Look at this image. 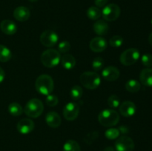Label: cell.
Wrapping results in <instances>:
<instances>
[{"label": "cell", "instance_id": "obj_28", "mask_svg": "<svg viewBox=\"0 0 152 151\" xmlns=\"http://www.w3.org/2000/svg\"><path fill=\"white\" fill-rule=\"evenodd\" d=\"M124 40L121 36L115 35L111 37L109 40V44L112 47H120L123 45Z\"/></svg>", "mask_w": 152, "mask_h": 151}, {"label": "cell", "instance_id": "obj_23", "mask_svg": "<svg viewBox=\"0 0 152 151\" xmlns=\"http://www.w3.org/2000/svg\"><path fill=\"white\" fill-rule=\"evenodd\" d=\"M11 56L12 53L10 49L3 44H0V62H8L11 59Z\"/></svg>", "mask_w": 152, "mask_h": 151}, {"label": "cell", "instance_id": "obj_26", "mask_svg": "<svg viewBox=\"0 0 152 151\" xmlns=\"http://www.w3.org/2000/svg\"><path fill=\"white\" fill-rule=\"evenodd\" d=\"M83 88L80 85H74L70 91V96L74 101L80 100L83 96Z\"/></svg>", "mask_w": 152, "mask_h": 151}, {"label": "cell", "instance_id": "obj_31", "mask_svg": "<svg viewBox=\"0 0 152 151\" xmlns=\"http://www.w3.org/2000/svg\"><path fill=\"white\" fill-rule=\"evenodd\" d=\"M70 49H71V44L68 41H65V40L62 41L58 44V51L59 52V53L65 54L67 52L69 51Z\"/></svg>", "mask_w": 152, "mask_h": 151}, {"label": "cell", "instance_id": "obj_30", "mask_svg": "<svg viewBox=\"0 0 152 151\" xmlns=\"http://www.w3.org/2000/svg\"><path fill=\"white\" fill-rule=\"evenodd\" d=\"M104 66V60L101 57H96L92 62V68L94 71L101 70Z\"/></svg>", "mask_w": 152, "mask_h": 151}, {"label": "cell", "instance_id": "obj_36", "mask_svg": "<svg viewBox=\"0 0 152 151\" xmlns=\"http://www.w3.org/2000/svg\"><path fill=\"white\" fill-rule=\"evenodd\" d=\"M103 151H116L115 149H114V148L112 147H105V149H104Z\"/></svg>", "mask_w": 152, "mask_h": 151}, {"label": "cell", "instance_id": "obj_11", "mask_svg": "<svg viewBox=\"0 0 152 151\" xmlns=\"http://www.w3.org/2000/svg\"><path fill=\"white\" fill-rule=\"evenodd\" d=\"M35 124L34 122L28 118H25L21 119L16 125V129L18 132L22 135H27L31 133L34 130Z\"/></svg>", "mask_w": 152, "mask_h": 151}, {"label": "cell", "instance_id": "obj_12", "mask_svg": "<svg viewBox=\"0 0 152 151\" xmlns=\"http://www.w3.org/2000/svg\"><path fill=\"white\" fill-rule=\"evenodd\" d=\"M119 110L122 115L126 118H129L136 113L137 107L134 102L131 101H126L120 104L119 106Z\"/></svg>", "mask_w": 152, "mask_h": 151}, {"label": "cell", "instance_id": "obj_38", "mask_svg": "<svg viewBox=\"0 0 152 151\" xmlns=\"http://www.w3.org/2000/svg\"><path fill=\"white\" fill-rule=\"evenodd\" d=\"M29 1H31V2H36V1H37L38 0H28Z\"/></svg>", "mask_w": 152, "mask_h": 151}, {"label": "cell", "instance_id": "obj_25", "mask_svg": "<svg viewBox=\"0 0 152 151\" xmlns=\"http://www.w3.org/2000/svg\"><path fill=\"white\" fill-rule=\"evenodd\" d=\"M63 151H81L80 144L74 140H68L63 145Z\"/></svg>", "mask_w": 152, "mask_h": 151}, {"label": "cell", "instance_id": "obj_15", "mask_svg": "<svg viewBox=\"0 0 152 151\" xmlns=\"http://www.w3.org/2000/svg\"><path fill=\"white\" fill-rule=\"evenodd\" d=\"M45 121L48 125L51 128H57L61 125L62 118L55 111H49L45 115Z\"/></svg>", "mask_w": 152, "mask_h": 151}, {"label": "cell", "instance_id": "obj_4", "mask_svg": "<svg viewBox=\"0 0 152 151\" xmlns=\"http://www.w3.org/2000/svg\"><path fill=\"white\" fill-rule=\"evenodd\" d=\"M23 110L27 116L30 118H37L43 113L44 105L41 100L34 98V99H30L27 102Z\"/></svg>", "mask_w": 152, "mask_h": 151}, {"label": "cell", "instance_id": "obj_29", "mask_svg": "<svg viewBox=\"0 0 152 151\" xmlns=\"http://www.w3.org/2000/svg\"><path fill=\"white\" fill-rule=\"evenodd\" d=\"M108 105L111 108H117L120 105V99L117 95H111L108 99Z\"/></svg>", "mask_w": 152, "mask_h": 151}, {"label": "cell", "instance_id": "obj_17", "mask_svg": "<svg viewBox=\"0 0 152 151\" xmlns=\"http://www.w3.org/2000/svg\"><path fill=\"white\" fill-rule=\"evenodd\" d=\"M13 16L19 22H26L31 16V12L28 7L25 6H19L13 11Z\"/></svg>", "mask_w": 152, "mask_h": 151}, {"label": "cell", "instance_id": "obj_34", "mask_svg": "<svg viewBox=\"0 0 152 151\" xmlns=\"http://www.w3.org/2000/svg\"><path fill=\"white\" fill-rule=\"evenodd\" d=\"M108 0H94V4L97 7H103L108 3Z\"/></svg>", "mask_w": 152, "mask_h": 151}, {"label": "cell", "instance_id": "obj_18", "mask_svg": "<svg viewBox=\"0 0 152 151\" xmlns=\"http://www.w3.org/2000/svg\"><path fill=\"white\" fill-rule=\"evenodd\" d=\"M93 30L95 33L101 36H105L108 33L109 30V26L105 21L98 19L93 25Z\"/></svg>", "mask_w": 152, "mask_h": 151}, {"label": "cell", "instance_id": "obj_22", "mask_svg": "<svg viewBox=\"0 0 152 151\" xmlns=\"http://www.w3.org/2000/svg\"><path fill=\"white\" fill-rule=\"evenodd\" d=\"M7 109H8L9 113L13 115V116H19L24 112L22 106L19 103H16V102L10 103L8 105V108Z\"/></svg>", "mask_w": 152, "mask_h": 151}, {"label": "cell", "instance_id": "obj_13", "mask_svg": "<svg viewBox=\"0 0 152 151\" xmlns=\"http://www.w3.org/2000/svg\"><path fill=\"white\" fill-rule=\"evenodd\" d=\"M90 49L95 53H101L104 51L108 47V42L104 38L101 36L93 38L89 44Z\"/></svg>", "mask_w": 152, "mask_h": 151}, {"label": "cell", "instance_id": "obj_6", "mask_svg": "<svg viewBox=\"0 0 152 151\" xmlns=\"http://www.w3.org/2000/svg\"><path fill=\"white\" fill-rule=\"evenodd\" d=\"M140 57V51L137 48H129L121 53L120 61L122 65L125 66H130L134 65Z\"/></svg>", "mask_w": 152, "mask_h": 151}, {"label": "cell", "instance_id": "obj_33", "mask_svg": "<svg viewBox=\"0 0 152 151\" xmlns=\"http://www.w3.org/2000/svg\"><path fill=\"white\" fill-rule=\"evenodd\" d=\"M45 102L47 104V105L50 107H55L56 105H57L58 102H59V99L56 96L53 94L48 95L47 97H46Z\"/></svg>", "mask_w": 152, "mask_h": 151}, {"label": "cell", "instance_id": "obj_19", "mask_svg": "<svg viewBox=\"0 0 152 151\" xmlns=\"http://www.w3.org/2000/svg\"><path fill=\"white\" fill-rule=\"evenodd\" d=\"M140 81L145 87H152V68H147L141 71Z\"/></svg>", "mask_w": 152, "mask_h": 151}, {"label": "cell", "instance_id": "obj_24", "mask_svg": "<svg viewBox=\"0 0 152 151\" xmlns=\"http://www.w3.org/2000/svg\"><path fill=\"white\" fill-rule=\"evenodd\" d=\"M86 14H87L88 18L91 20H98L102 15V12L99 10V7L91 6L87 10Z\"/></svg>", "mask_w": 152, "mask_h": 151}, {"label": "cell", "instance_id": "obj_7", "mask_svg": "<svg viewBox=\"0 0 152 151\" xmlns=\"http://www.w3.org/2000/svg\"><path fill=\"white\" fill-rule=\"evenodd\" d=\"M121 10L117 4L111 3L107 4L102 10V18L107 22H114L117 20L120 16Z\"/></svg>", "mask_w": 152, "mask_h": 151}, {"label": "cell", "instance_id": "obj_14", "mask_svg": "<svg viewBox=\"0 0 152 151\" xmlns=\"http://www.w3.org/2000/svg\"><path fill=\"white\" fill-rule=\"evenodd\" d=\"M120 72L117 68L114 66H108L102 71V76L108 81H114L119 78Z\"/></svg>", "mask_w": 152, "mask_h": 151}, {"label": "cell", "instance_id": "obj_10", "mask_svg": "<svg viewBox=\"0 0 152 151\" xmlns=\"http://www.w3.org/2000/svg\"><path fill=\"white\" fill-rule=\"evenodd\" d=\"M63 116L68 121H74L80 113V105L74 102H68L63 108Z\"/></svg>", "mask_w": 152, "mask_h": 151}, {"label": "cell", "instance_id": "obj_9", "mask_svg": "<svg viewBox=\"0 0 152 151\" xmlns=\"http://www.w3.org/2000/svg\"><path fill=\"white\" fill-rule=\"evenodd\" d=\"M134 142L129 136H120L115 142V150L117 151H134Z\"/></svg>", "mask_w": 152, "mask_h": 151}, {"label": "cell", "instance_id": "obj_21", "mask_svg": "<svg viewBox=\"0 0 152 151\" xmlns=\"http://www.w3.org/2000/svg\"><path fill=\"white\" fill-rule=\"evenodd\" d=\"M125 87H126V89L128 91L130 92V93H137L140 90L141 84L140 81H138L137 80L130 79L126 81Z\"/></svg>", "mask_w": 152, "mask_h": 151}, {"label": "cell", "instance_id": "obj_32", "mask_svg": "<svg viewBox=\"0 0 152 151\" xmlns=\"http://www.w3.org/2000/svg\"><path fill=\"white\" fill-rule=\"evenodd\" d=\"M141 62L142 65L146 68L152 67V55L150 53H145L141 57Z\"/></svg>", "mask_w": 152, "mask_h": 151}, {"label": "cell", "instance_id": "obj_8", "mask_svg": "<svg viewBox=\"0 0 152 151\" xmlns=\"http://www.w3.org/2000/svg\"><path fill=\"white\" fill-rule=\"evenodd\" d=\"M39 40L41 44L46 47H52L56 45L59 40L57 33L51 30H46L42 33Z\"/></svg>", "mask_w": 152, "mask_h": 151}, {"label": "cell", "instance_id": "obj_20", "mask_svg": "<svg viewBox=\"0 0 152 151\" xmlns=\"http://www.w3.org/2000/svg\"><path fill=\"white\" fill-rule=\"evenodd\" d=\"M61 65L62 68H65V70H72L76 65V59L71 54H68L65 53L63 56H61Z\"/></svg>", "mask_w": 152, "mask_h": 151}, {"label": "cell", "instance_id": "obj_3", "mask_svg": "<svg viewBox=\"0 0 152 151\" xmlns=\"http://www.w3.org/2000/svg\"><path fill=\"white\" fill-rule=\"evenodd\" d=\"M42 64L48 68L57 66L61 60V54L57 50L50 48L45 50L40 57Z\"/></svg>", "mask_w": 152, "mask_h": 151}, {"label": "cell", "instance_id": "obj_2", "mask_svg": "<svg viewBox=\"0 0 152 151\" xmlns=\"http://www.w3.org/2000/svg\"><path fill=\"white\" fill-rule=\"evenodd\" d=\"M35 87L37 91L40 94L44 96L51 94L54 87L53 78L48 74L40 75L36 80Z\"/></svg>", "mask_w": 152, "mask_h": 151}, {"label": "cell", "instance_id": "obj_1", "mask_svg": "<svg viewBox=\"0 0 152 151\" xmlns=\"http://www.w3.org/2000/svg\"><path fill=\"white\" fill-rule=\"evenodd\" d=\"M120 114L112 109H105L101 111L98 115V121L101 125L111 127L117 125L120 121Z\"/></svg>", "mask_w": 152, "mask_h": 151}, {"label": "cell", "instance_id": "obj_37", "mask_svg": "<svg viewBox=\"0 0 152 151\" xmlns=\"http://www.w3.org/2000/svg\"><path fill=\"white\" fill-rule=\"evenodd\" d=\"M148 42H149L150 45L152 47V32L148 36Z\"/></svg>", "mask_w": 152, "mask_h": 151}, {"label": "cell", "instance_id": "obj_35", "mask_svg": "<svg viewBox=\"0 0 152 151\" xmlns=\"http://www.w3.org/2000/svg\"><path fill=\"white\" fill-rule=\"evenodd\" d=\"M5 78V73H4V70L0 67V84L2 82Z\"/></svg>", "mask_w": 152, "mask_h": 151}, {"label": "cell", "instance_id": "obj_16", "mask_svg": "<svg viewBox=\"0 0 152 151\" xmlns=\"http://www.w3.org/2000/svg\"><path fill=\"white\" fill-rule=\"evenodd\" d=\"M0 29L4 34L8 36L14 35L17 31V26L14 22L10 19H4L0 23Z\"/></svg>", "mask_w": 152, "mask_h": 151}, {"label": "cell", "instance_id": "obj_39", "mask_svg": "<svg viewBox=\"0 0 152 151\" xmlns=\"http://www.w3.org/2000/svg\"><path fill=\"white\" fill-rule=\"evenodd\" d=\"M151 25H152V19H151Z\"/></svg>", "mask_w": 152, "mask_h": 151}, {"label": "cell", "instance_id": "obj_27", "mask_svg": "<svg viewBox=\"0 0 152 151\" xmlns=\"http://www.w3.org/2000/svg\"><path fill=\"white\" fill-rule=\"evenodd\" d=\"M120 131L119 129L112 128V127L108 129V130L105 132V136L108 139H110V140L117 139V138L120 136Z\"/></svg>", "mask_w": 152, "mask_h": 151}, {"label": "cell", "instance_id": "obj_5", "mask_svg": "<svg viewBox=\"0 0 152 151\" xmlns=\"http://www.w3.org/2000/svg\"><path fill=\"white\" fill-rule=\"evenodd\" d=\"M80 81L82 85L89 90H95L101 84L100 76L95 72L87 71L81 74Z\"/></svg>", "mask_w": 152, "mask_h": 151}]
</instances>
